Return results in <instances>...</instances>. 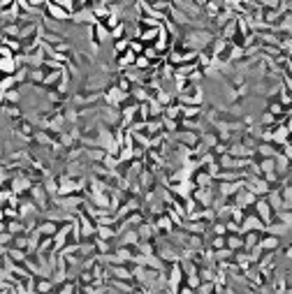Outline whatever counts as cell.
I'll return each instance as SVG.
<instances>
[{
	"mask_svg": "<svg viewBox=\"0 0 292 294\" xmlns=\"http://www.w3.org/2000/svg\"><path fill=\"white\" fill-rule=\"evenodd\" d=\"M35 125H33V121H30V118H21V121H17V123H14V134H19V137H23V139H28V142H30V139H33V134H35Z\"/></svg>",
	"mask_w": 292,
	"mask_h": 294,
	"instance_id": "obj_1",
	"label": "cell"
},
{
	"mask_svg": "<svg viewBox=\"0 0 292 294\" xmlns=\"http://www.w3.org/2000/svg\"><path fill=\"white\" fill-rule=\"evenodd\" d=\"M46 17H51L53 21H58V23H63V21H70V14L65 12V9L58 5V2H46V12H45Z\"/></svg>",
	"mask_w": 292,
	"mask_h": 294,
	"instance_id": "obj_2",
	"label": "cell"
},
{
	"mask_svg": "<svg viewBox=\"0 0 292 294\" xmlns=\"http://www.w3.org/2000/svg\"><path fill=\"white\" fill-rule=\"evenodd\" d=\"M21 102V88H14V90H7L2 95V105H9V107H19Z\"/></svg>",
	"mask_w": 292,
	"mask_h": 294,
	"instance_id": "obj_3",
	"label": "cell"
},
{
	"mask_svg": "<svg viewBox=\"0 0 292 294\" xmlns=\"http://www.w3.org/2000/svg\"><path fill=\"white\" fill-rule=\"evenodd\" d=\"M0 74H2V77H14V74H17V65H14V61L0 58Z\"/></svg>",
	"mask_w": 292,
	"mask_h": 294,
	"instance_id": "obj_4",
	"label": "cell"
},
{
	"mask_svg": "<svg viewBox=\"0 0 292 294\" xmlns=\"http://www.w3.org/2000/svg\"><path fill=\"white\" fill-rule=\"evenodd\" d=\"M14 88H19L17 77H2V79H0V93H2V95H5L7 90H14Z\"/></svg>",
	"mask_w": 292,
	"mask_h": 294,
	"instance_id": "obj_5",
	"label": "cell"
},
{
	"mask_svg": "<svg viewBox=\"0 0 292 294\" xmlns=\"http://www.w3.org/2000/svg\"><path fill=\"white\" fill-rule=\"evenodd\" d=\"M7 255H9V259H12L14 264H23V262H26V257H28V252H23V250H17V248H9Z\"/></svg>",
	"mask_w": 292,
	"mask_h": 294,
	"instance_id": "obj_6",
	"label": "cell"
},
{
	"mask_svg": "<svg viewBox=\"0 0 292 294\" xmlns=\"http://www.w3.org/2000/svg\"><path fill=\"white\" fill-rule=\"evenodd\" d=\"M181 294H193V287H181Z\"/></svg>",
	"mask_w": 292,
	"mask_h": 294,
	"instance_id": "obj_7",
	"label": "cell"
},
{
	"mask_svg": "<svg viewBox=\"0 0 292 294\" xmlns=\"http://www.w3.org/2000/svg\"><path fill=\"white\" fill-rule=\"evenodd\" d=\"M0 79H2V74H0Z\"/></svg>",
	"mask_w": 292,
	"mask_h": 294,
	"instance_id": "obj_8",
	"label": "cell"
}]
</instances>
